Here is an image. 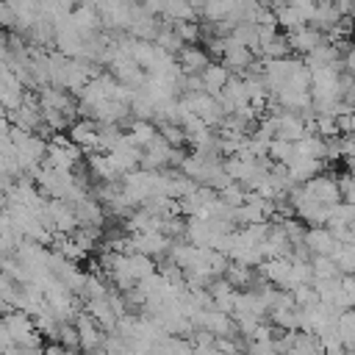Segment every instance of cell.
I'll return each mask as SVG.
<instances>
[{
  "mask_svg": "<svg viewBox=\"0 0 355 355\" xmlns=\"http://www.w3.org/2000/svg\"><path fill=\"white\" fill-rule=\"evenodd\" d=\"M322 205H327V208H333L336 202H341V186H338V180L336 178H330V175H316V178H311V180H305L302 183Z\"/></svg>",
  "mask_w": 355,
  "mask_h": 355,
  "instance_id": "1",
  "label": "cell"
},
{
  "mask_svg": "<svg viewBox=\"0 0 355 355\" xmlns=\"http://www.w3.org/2000/svg\"><path fill=\"white\" fill-rule=\"evenodd\" d=\"M286 39H288V50H294V53H300V55H308V53L316 50L322 42H327V36H324L319 28H313V25H302V28L291 31Z\"/></svg>",
  "mask_w": 355,
  "mask_h": 355,
  "instance_id": "2",
  "label": "cell"
},
{
  "mask_svg": "<svg viewBox=\"0 0 355 355\" xmlns=\"http://www.w3.org/2000/svg\"><path fill=\"white\" fill-rule=\"evenodd\" d=\"M302 244L311 250V255H333V250L338 247V239L333 236L330 227H324V225H313L311 230H305Z\"/></svg>",
  "mask_w": 355,
  "mask_h": 355,
  "instance_id": "3",
  "label": "cell"
},
{
  "mask_svg": "<svg viewBox=\"0 0 355 355\" xmlns=\"http://www.w3.org/2000/svg\"><path fill=\"white\" fill-rule=\"evenodd\" d=\"M208 61H211V58H208V50L200 47V44H183V47L178 50V67H180V72L200 75Z\"/></svg>",
  "mask_w": 355,
  "mask_h": 355,
  "instance_id": "4",
  "label": "cell"
},
{
  "mask_svg": "<svg viewBox=\"0 0 355 355\" xmlns=\"http://www.w3.org/2000/svg\"><path fill=\"white\" fill-rule=\"evenodd\" d=\"M341 22V11L336 8L333 0H316V8H313V17H311V25L319 28L324 36Z\"/></svg>",
  "mask_w": 355,
  "mask_h": 355,
  "instance_id": "5",
  "label": "cell"
},
{
  "mask_svg": "<svg viewBox=\"0 0 355 355\" xmlns=\"http://www.w3.org/2000/svg\"><path fill=\"white\" fill-rule=\"evenodd\" d=\"M225 39H227V36H225ZM222 64H225L227 69H247V67L252 64V50H250V47H244V44H236V42H230V39H227L225 53H222Z\"/></svg>",
  "mask_w": 355,
  "mask_h": 355,
  "instance_id": "6",
  "label": "cell"
},
{
  "mask_svg": "<svg viewBox=\"0 0 355 355\" xmlns=\"http://www.w3.org/2000/svg\"><path fill=\"white\" fill-rule=\"evenodd\" d=\"M227 78H230V72H227V67L225 64H214V61H208L205 67H202V72H200V80H202V89L208 92V94H214V92H219L225 83H227Z\"/></svg>",
  "mask_w": 355,
  "mask_h": 355,
  "instance_id": "7",
  "label": "cell"
},
{
  "mask_svg": "<svg viewBox=\"0 0 355 355\" xmlns=\"http://www.w3.org/2000/svg\"><path fill=\"white\" fill-rule=\"evenodd\" d=\"M330 258H333V263L341 275H355V244H341L338 241V247L333 250Z\"/></svg>",
  "mask_w": 355,
  "mask_h": 355,
  "instance_id": "8",
  "label": "cell"
},
{
  "mask_svg": "<svg viewBox=\"0 0 355 355\" xmlns=\"http://www.w3.org/2000/svg\"><path fill=\"white\" fill-rule=\"evenodd\" d=\"M258 53H261L263 58H283V55H288V39L280 36V33H275L269 42H263V44L258 47Z\"/></svg>",
  "mask_w": 355,
  "mask_h": 355,
  "instance_id": "9",
  "label": "cell"
},
{
  "mask_svg": "<svg viewBox=\"0 0 355 355\" xmlns=\"http://www.w3.org/2000/svg\"><path fill=\"white\" fill-rule=\"evenodd\" d=\"M72 141L80 147H97V125L92 122H78L72 128Z\"/></svg>",
  "mask_w": 355,
  "mask_h": 355,
  "instance_id": "10",
  "label": "cell"
},
{
  "mask_svg": "<svg viewBox=\"0 0 355 355\" xmlns=\"http://www.w3.org/2000/svg\"><path fill=\"white\" fill-rule=\"evenodd\" d=\"M266 153H269L272 158H277L280 164H288V161L294 158V141H286V139H272V141H269V147H266Z\"/></svg>",
  "mask_w": 355,
  "mask_h": 355,
  "instance_id": "11",
  "label": "cell"
},
{
  "mask_svg": "<svg viewBox=\"0 0 355 355\" xmlns=\"http://www.w3.org/2000/svg\"><path fill=\"white\" fill-rule=\"evenodd\" d=\"M189 6H191V11L197 14V17H202V11H205V6H208V0H186Z\"/></svg>",
  "mask_w": 355,
  "mask_h": 355,
  "instance_id": "12",
  "label": "cell"
},
{
  "mask_svg": "<svg viewBox=\"0 0 355 355\" xmlns=\"http://www.w3.org/2000/svg\"><path fill=\"white\" fill-rule=\"evenodd\" d=\"M352 169H355V164H352Z\"/></svg>",
  "mask_w": 355,
  "mask_h": 355,
  "instance_id": "13",
  "label": "cell"
}]
</instances>
